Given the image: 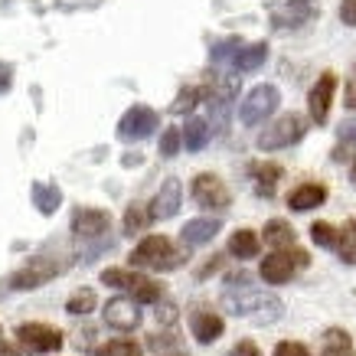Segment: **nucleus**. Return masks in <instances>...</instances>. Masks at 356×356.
Returning <instances> with one entry per match:
<instances>
[{
	"label": "nucleus",
	"instance_id": "obj_1",
	"mask_svg": "<svg viewBox=\"0 0 356 356\" xmlns=\"http://www.w3.org/2000/svg\"><path fill=\"white\" fill-rule=\"evenodd\" d=\"M222 304H226L229 314H236V317H252L255 324H275L284 307L275 294L268 291H259L252 278H248L245 271H232L226 275V288H222Z\"/></svg>",
	"mask_w": 356,
	"mask_h": 356
},
{
	"label": "nucleus",
	"instance_id": "obj_2",
	"mask_svg": "<svg viewBox=\"0 0 356 356\" xmlns=\"http://www.w3.org/2000/svg\"><path fill=\"white\" fill-rule=\"evenodd\" d=\"M186 261V252L177 248L167 236H147L140 238L134 252H131V265L134 268H151V271H173Z\"/></svg>",
	"mask_w": 356,
	"mask_h": 356
},
{
	"label": "nucleus",
	"instance_id": "obj_3",
	"mask_svg": "<svg viewBox=\"0 0 356 356\" xmlns=\"http://www.w3.org/2000/svg\"><path fill=\"white\" fill-rule=\"evenodd\" d=\"M268 59V43H242L238 36L213 46V63H226L236 72H252Z\"/></svg>",
	"mask_w": 356,
	"mask_h": 356
},
{
	"label": "nucleus",
	"instance_id": "obj_4",
	"mask_svg": "<svg viewBox=\"0 0 356 356\" xmlns=\"http://www.w3.org/2000/svg\"><path fill=\"white\" fill-rule=\"evenodd\" d=\"M307 265H311V255H307L304 248H298V245L275 248L268 259H261L259 275H261V281H268V284H288V281L301 268H307Z\"/></svg>",
	"mask_w": 356,
	"mask_h": 356
},
{
	"label": "nucleus",
	"instance_id": "obj_5",
	"mask_svg": "<svg viewBox=\"0 0 356 356\" xmlns=\"http://www.w3.org/2000/svg\"><path fill=\"white\" fill-rule=\"evenodd\" d=\"M102 281L111 284V288L128 291L134 304H157L163 298V288L157 281H151L147 275H138V271H128V268H105L102 271Z\"/></svg>",
	"mask_w": 356,
	"mask_h": 356
},
{
	"label": "nucleus",
	"instance_id": "obj_6",
	"mask_svg": "<svg viewBox=\"0 0 356 356\" xmlns=\"http://www.w3.org/2000/svg\"><path fill=\"white\" fill-rule=\"evenodd\" d=\"M304 131H307L304 115L288 111V115H281L278 121H271L268 128L259 134V151H281V147H294V144L304 138Z\"/></svg>",
	"mask_w": 356,
	"mask_h": 356
},
{
	"label": "nucleus",
	"instance_id": "obj_7",
	"mask_svg": "<svg viewBox=\"0 0 356 356\" xmlns=\"http://www.w3.org/2000/svg\"><path fill=\"white\" fill-rule=\"evenodd\" d=\"M278 88L268 86V82H261V86H255L252 92L245 95V102L238 105V121L245 124V128H255V124H261L265 118H271L275 115V108H278Z\"/></svg>",
	"mask_w": 356,
	"mask_h": 356
},
{
	"label": "nucleus",
	"instance_id": "obj_8",
	"mask_svg": "<svg viewBox=\"0 0 356 356\" xmlns=\"http://www.w3.org/2000/svg\"><path fill=\"white\" fill-rule=\"evenodd\" d=\"M63 271V265L56 259H49V255H36V259H30L23 268H17L10 275V284L13 291H33V288H43L46 281H53L56 275Z\"/></svg>",
	"mask_w": 356,
	"mask_h": 356
},
{
	"label": "nucleus",
	"instance_id": "obj_9",
	"mask_svg": "<svg viewBox=\"0 0 356 356\" xmlns=\"http://www.w3.org/2000/svg\"><path fill=\"white\" fill-rule=\"evenodd\" d=\"M190 193H193L196 206L209 209V213H226L229 206H232V193L226 190V184L219 180L216 173H196Z\"/></svg>",
	"mask_w": 356,
	"mask_h": 356
},
{
	"label": "nucleus",
	"instance_id": "obj_10",
	"mask_svg": "<svg viewBox=\"0 0 356 356\" xmlns=\"http://www.w3.org/2000/svg\"><path fill=\"white\" fill-rule=\"evenodd\" d=\"M157 111L147 108V105H131L118 121V138L121 140H144L151 138L154 128H157Z\"/></svg>",
	"mask_w": 356,
	"mask_h": 356
},
{
	"label": "nucleus",
	"instance_id": "obj_11",
	"mask_svg": "<svg viewBox=\"0 0 356 356\" xmlns=\"http://www.w3.org/2000/svg\"><path fill=\"white\" fill-rule=\"evenodd\" d=\"M17 340H20L23 350H30V353H56L59 346H63V334L49 324H20L17 327Z\"/></svg>",
	"mask_w": 356,
	"mask_h": 356
},
{
	"label": "nucleus",
	"instance_id": "obj_12",
	"mask_svg": "<svg viewBox=\"0 0 356 356\" xmlns=\"http://www.w3.org/2000/svg\"><path fill=\"white\" fill-rule=\"evenodd\" d=\"M334 88H337V76H334V72H321V79L311 86V95H307V111H311L314 124H327V118H330V102H334Z\"/></svg>",
	"mask_w": 356,
	"mask_h": 356
},
{
	"label": "nucleus",
	"instance_id": "obj_13",
	"mask_svg": "<svg viewBox=\"0 0 356 356\" xmlns=\"http://www.w3.org/2000/svg\"><path fill=\"white\" fill-rule=\"evenodd\" d=\"M180 200H184V186H180V180H173V177H167L161 186V193L151 200V219L157 222V219H170L180 213Z\"/></svg>",
	"mask_w": 356,
	"mask_h": 356
},
{
	"label": "nucleus",
	"instance_id": "obj_14",
	"mask_svg": "<svg viewBox=\"0 0 356 356\" xmlns=\"http://www.w3.org/2000/svg\"><path fill=\"white\" fill-rule=\"evenodd\" d=\"M108 229H111V216L105 209H76V216H72L76 238H102L108 236Z\"/></svg>",
	"mask_w": 356,
	"mask_h": 356
},
{
	"label": "nucleus",
	"instance_id": "obj_15",
	"mask_svg": "<svg viewBox=\"0 0 356 356\" xmlns=\"http://www.w3.org/2000/svg\"><path fill=\"white\" fill-rule=\"evenodd\" d=\"M105 324L115 330H134L140 324V311L131 298H111L105 304Z\"/></svg>",
	"mask_w": 356,
	"mask_h": 356
},
{
	"label": "nucleus",
	"instance_id": "obj_16",
	"mask_svg": "<svg viewBox=\"0 0 356 356\" xmlns=\"http://www.w3.org/2000/svg\"><path fill=\"white\" fill-rule=\"evenodd\" d=\"M324 200H327V186L317 184V180H307V184L294 186L291 193H288V206H291L294 213L317 209V206H324Z\"/></svg>",
	"mask_w": 356,
	"mask_h": 356
},
{
	"label": "nucleus",
	"instance_id": "obj_17",
	"mask_svg": "<svg viewBox=\"0 0 356 356\" xmlns=\"http://www.w3.org/2000/svg\"><path fill=\"white\" fill-rule=\"evenodd\" d=\"M190 330H193V337L200 340V343H213V340L222 337L226 324H222V317H219V314L200 307V311L190 314Z\"/></svg>",
	"mask_w": 356,
	"mask_h": 356
},
{
	"label": "nucleus",
	"instance_id": "obj_18",
	"mask_svg": "<svg viewBox=\"0 0 356 356\" xmlns=\"http://www.w3.org/2000/svg\"><path fill=\"white\" fill-rule=\"evenodd\" d=\"M314 17V0H288L281 10H275V26H284V30H291V26H301Z\"/></svg>",
	"mask_w": 356,
	"mask_h": 356
},
{
	"label": "nucleus",
	"instance_id": "obj_19",
	"mask_svg": "<svg viewBox=\"0 0 356 356\" xmlns=\"http://www.w3.org/2000/svg\"><path fill=\"white\" fill-rule=\"evenodd\" d=\"M337 163H356V121H340L337 128V144L334 154H330Z\"/></svg>",
	"mask_w": 356,
	"mask_h": 356
},
{
	"label": "nucleus",
	"instance_id": "obj_20",
	"mask_svg": "<svg viewBox=\"0 0 356 356\" xmlns=\"http://www.w3.org/2000/svg\"><path fill=\"white\" fill-rule=\"evenodd\" d=\"M30 196H33V206H36L43 216H53L56 209H59V203H63V190L56 184H43V180H36V184L30 186Z\"/></svg>",
	"mask_w": 356,
	"mask_h": 356
},
{
	"label": "nucleus",
	"instance_id": "obj_21",
	"mask_svg": "<svg viewBox=\"0 0 356 356\" xmlns=\"http://www.w3.org/2000/svg\"><path fill=\"white\" fill-rule=\"evenodd\" d=\"M248 173H252V180H255V190H259V196H275V190H278V180H281V167L278 163H252L248 167Z\"/></svg>",
	"mask_w": 356,
	"mask_h": 356
},
{
	"label": "nucleus",
	"instance_id": "obj_22",
	"mask_svg": "<svg viewBox=\"0 0 356 356\" xmlns=\"http://www.w3.org/2000/svg\"><path fill=\"white\" fill-rule=\"evenodd\" d=\"M261 238L271 245V252L275 248H291L298 245V236H294V229L288 219H268L265 222V232H261Z\"/></svg>",
	"mask_w": 356,
	"mask_h": 356
},
{
	"label": "nucleus",
	"instance_id": "obj_23",
	"mask_svg": "<svg viewBox=\"0 0 356 356\" xmlns=\"http://www.w3.org/2000/svg\"><path fill=\"white\" fill-rule=\"evenodd\" d=\"M219 232V219H190L184 226V242L186 245H206V242H213Z\"/></svg>",
	"mask_w": 356,
	"mask_h": 356
},
{
	"label": "nucleus",
	"instance_id": "obj_24",
	"mask_svg": "<svg viewBox=\"0 0 356 356\" xmlns=\"http://www.w3.org/2000/svg\"><path fill=\"white\" fill-rule=\"evenodd\" d=\"M180 134H184L186 151H203L206 144H209L213 124H209V118H190V121H186V128L180 131Z\"/></svg>",
	"mask_w": 356,
	"mask_h": 356
},
{
	"label": "nucleus",
	"instance_id": "obj_25",
	"mask_svg": "<svg viewBox=\"0 0 356 356\" xmlns=\"http://www.w3.org/2000/svg\"><path fill=\"white\" fill-rule=\"evenodd\" d=\"M229 255L232 259H255L259 255V236L252 229H238L229 238Z\"/></svg>",
	"mask_w": 356,
	"mask_h": 356
},
{
	"label": "nucleus",
	"instance_id": "obj_26",
	"mask_svg": "<svg viewBox=\"0 0 356 356\" xmlns=\"http://www.w3.org/2000/svg\"><path fill=\"white\" fill-rule=\"evenodd\" d=\"M334 252L346 261V265H356V219H350V222H343V226L337 229Z\"/></svg>",
	"mask_w": 356,
	"mask_h": 356
},
{
	"label": "nucleus",
	"instance_id": "obj_27",
	"mask_svg": "<svg viewBox=\"0 0 356 356\" xmlns=\"http://www.w3.org/2000/svg\"><path fill=\"white\" fill-rule=\"evenodd\" d=\"M154 219H151V209L147 206H128V213H124V236H138V232H144V229L151 226Z\"/></svg>",
	"mask_w": 356,
	"mask_h": 356
},
{
	"label": "nucleus",
	"instance_id": "obj_28",
	"mask_svg": "<svg viewBox=\"0 0 356 356\" xmlns=\"http://www.w3.org/2000/svg\"><path fill=\"white\" fill-rule=\"evenodd\" d=\"M324 356H356L353 353V343H350V334H346V330H340V327L327 330Z\"/></svg>",
	"mask_w": 356,
	"mask_h": 356
},
{
	"label": "nucleus",
	"instance_id": "obj_29",
	"mask_svg": "<svg viewBox=\"0 0 356 356\" xmlns=\"http://www.w3.org/2000/svg\"><path fill=\"white\" fill-rule=\"evenodd\" d=\"M92 353L95 356H144V350L134 340H108V343L95 346Z\"/></svg>",
	"mask_w": 356,
	"mask_h": 356
},
{
	"label": "nucleus",
	"instance_id": "obj_30",
	"mask_svg": "<svg viewBox=\"0 0 356 356\" xmlns=\"http://www.w3.org/2000/svg\"><path fill=\"white\" fill-rule=\"evenodd\" d=\"M196 102H206V92L203 86H186L180 95H177V102L170 105L173 115H184V111H193L196 108Z\"/></svg>",
	"mask_w": 356,
	"mask_h": 356
},
{
	"label": "nucleus",
	"instance_id": "obj_31",
	"mask_svg": "<svg viewBox=\"0 0 356 356\" xmlns=\"http://www.w3.org/2000/svg\"><path fill=\"white\" fill-rule=\"evenodd\" d=\"M65 311L69 314H92L95 311V291H92V288H79V291L65 301Z\"/></svg>",
	"mask_w": 356,
	"mask_h": 356
},
{
	"label": "nucleus",
	"instance_id": "obj_32",
	"mask_svg": "<svg viewBox=\"0 0 356 356\" xmlns=\"http://www.w3.org/2000/svg\"><path fill=\"white\" fill-rule=\"evenodd\" d=\"M311 238L321 248L334 252V245H337V226H330V222H324V219H317V222L311 226Z\"/></svg>",
	"mask_w": 356,
	"mask_h": 356
},
{
	"label": "nucleus",
	"instance_id": "obj_33",
	"mask_svg": "<svg viewBox=\"0 0 356 356\" xmlns=\"http://www.w3.org/2000/svg\"><path fill=\"white\" fill-rule=\"evenodd\" d=\"M180 140H184V134H180V128H167L161 138V157H177V151H180Z\"/></svg>",
	"mask_w": 356,
	"mask_h": 356
},
{
	"label": "nucleus",
	"instance_id": "obj_34",
	"mask_svg": "<svg viewBox=\"0 0 356 356\" xmlns=\"http://www.w3.org/2000/svg\"><path fill=\"white\" fill-rule=\"evenodd\" d=\"M275 356H311L304 343H294V340H284V343L275 346Z\"/></svg>",
	"mask_w": 356,
	"mask_h": 356
},
{
	"label": "nucleus",
	"instance_id": "obj_35",
	"mask_svg": "<svg viewBox=\"0 0 356 356\" xmlns=\"http://www.w3.org/2000/svg\"><path fill=\"white\" fill-rule=\"evenodd\" d=\"M229 356H261V350L252 340H238L232 350H229Z\"/></svg>",
	"mask_w": 356,
	"mask_h": 356
},
{
	"label": "nucleus",
	"instance_id": "obj_36",
	"mask_svg": "<svg viewBox=\"0 0 356 356\" xmlns=\"http://www.w3.org/2000/svg\"><path fill=\"white\" fill-rule=\"evenodd\" d=\"M340 20L346 26H356V0H340Z\"/></svg>",
	"mask_w": 356,
	"mask_h": 356
},
{
	"label": "nucleus",
	"instance_id": "obj_37",
	"mask_svg": "<svg viewBox=\"0 0 356 356\" xmlns=\"http://www.w3.org/2000/svg\"><path fill=\"white\" fill-rule=\"evenodd\" d=\"M343 102H346V108H350V111H356V69L350 72V79H346V95H343Z\"/></svg>",
	"mask_w": 356,
	"mask_h": 356
},
{
	"label": "nucleus",
	"instance_id": "obj_38",
	"mask_svg": "<svg viewBox=\"0 0 356 356\" xmlns=\"http://www.w3.org/2000/svg\"><path fill=\"white\" fill-rule=\"evenodd\" d=\"M10 86H13V69L7 63H0V95H3Z\"/></svg>",
	"mask_w": 356,
	"mask_h": 356
},
{
	"label": "nucleus",
	"instance_id": "obj_39",
	"mask_svg": "<svg viewBox=\"0 0 356 356\" xmlns=\"http://www.w3.org/2000/svg\"><path fill=\"white\" fill-rule=\"evenodd\" d=\"M222 261H226L222 255H213V261H209V265H203V268L196 271V278H209V275H213L216 268H222Z\"/></svg>",
	"mask_w": 356,
	"mask_h": 356
},
{
	"label": "nucleus",
	"instance_id": "obj_40",
	"mask_svg": "<svg viewBox=\"0 0 356 356\" xmlns=\"http://www.w3.org/2000/svg\"><path fill=\"white\" fill-rule=\"evenodd\" d=\"M157 321H161V324H170V321H177V307H173V304H163L161 311H157Z\"/></svg>",
	"mask_w": 356,
	"mask_h": 356
},
{
	"label": "nucleus",
	"instance_id": "obj_41",
	"mask_svg": "<svg viewBox=\"0 0 356 356\" xmlns=\"http://www.w3.org/2000/svg\"><path fill=\"white\" fill-rule=\"evenodd\" d=\"M0 356H20L10 343H7V340H3V330H0Z\"/></svg>",
	"mask_w": 356,
	"mask_h": 356
},
{
	"label": "nucleus",
	"instance_id": "obj_42",
	"mask_svg": "<svg viewBox=\"0 0 356 356\" xmlns=\"http://www.w3.org/2000/svg\"><path fill=\"white\" fill-rule=\"evenodd\" d=\"M353 184H356V163H353Z\"/></svg>",
	"mask_w": 356,
	"mask_h": 356
},
{
	"label": "nucleus",
	"instance_id": "obj_43",
	"mask_svg": "<svg viewBox=\"0 0 356 356\" xmlns=\"http://www.w3.org/2000/svg\"><path fill=\"white\" fill-rule=\"evenodd\" d=\"M170 356H184V353H170Z\"/></svg>",
	"mask_w": 356,
	"mask_h": 356
}]
</instances>
